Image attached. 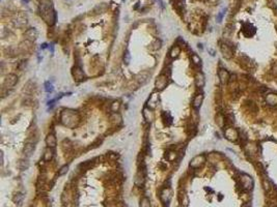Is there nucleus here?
<instances>
[{"mask_svg": "<svg viewBox=\"0 0 277 207\" xmlns=\"http://www.w3.org/2000/svg\"><path fill=\"white\" fill-rule=\"evenodd\" d=\"M191 60H192V62L195 65H199L200 62H201L199 56H198V55H196V54H192V56H191Z\"/></svg>", "mask_w": 277, "mask_h": 207, "instance_id": "nucleus-26", "label": "nucleus"}, {"mask_svg": "<svg viewBox=\"0 0 277 207\" xmlns=\"http://www.w3.org/2000/svg\"><path fill=\"white\" fill-rule=\"evenodd\" d=\"M224 135H225V138L227 139V140L231 141V142H235V141L238 140V138H239L238 131H237L236 128H233V127L226 128L225 132H224Z\"/></svg>", "mask_w": 277, "mask_h": 207, "instance_id": "nucleus-4", "label": "nucleus"}, {"mask_svg": "<svg viewBox=\"0 0 277 207\" xmlns=\"http://www.w3.org/2000/svg\"><path fill=\"white\" fill-rule=\"evenodd\" d=\"M41 16L48 25H53L56 22V12L50 2L41 5Z\"/></svg>", "mask_w": 277, "mask_h": 207, "instance_id": "nucleus-2", "label": "nucleus"}, {"mask_svg": "<svg viewBox=\"0 0 277 207\" xmlns=\"http://www.w3.org/2000/svg\"><path fill=\"white\" fill-rule=\"evenodd\" d=\"M169 54H170V57L171 58H177V57H178V55L181 54V48L178 47V45H175V47L171 48Z\"/></svg>", "mask_w": 277, "mask_h": 207, "instance_id": "nucleus-22", "label": "nucleus"}, {"mask_svg": "<svg viewBox=\"0 0 277 207\" xmlns=\"http://www.w3.org/2000/svg\"><path fill=\"white\" fill-rule=\"evenodd\" d=\"M46 46H47V45H46V44H44V45H43V47H42V48H43V49H45V48H46Z\"/></svg>", "mask_w": 277, "mask_h": 207, "instance_id": "nucleus-35", "label": "nucleus"}, {"mask_svg": "<svg viewBox=\"0 0 277 207\" xmlns=\"http://www.w3.org/2000/svg\"><path fill=\"white\" fill-rule=\"evenodd\" d=\"M53 85H52V83L50 82H46L45 83V90H46V92H52L53 91Z\"/></svg>", "mask_w": 277, "mask_h": 207, "instance_id": "nucleus-27", "label": "nucleus"}, {"mask_svg": "<svg viewBox=\"0 0 277 207\" xmlns=\"http://www.w3.org/2000/svg\"><path fill=\"white\" fill-rule=\"evenodd\" d=\"M266 102L270 106L277 105V94L276 93H268L266 95Z\"/></svg>", "mask_w": 277, "mask_h": 207, "instance_id": "nucleus-17", "label": "nucleus"}, {"mask_svg": "<svg viewBox=\"0 0 277 207\" xmlns=\"http://www.w3.org/2000/svg\"><path fill=\"white\" fill-rule=\"evenodd\" d=\"M17 83H18V77L14 74H9V75H7L5 77V79H4L3 88H5V89H11V88H12L17 84Z\"/></svg>", "mask_w": 277, "mask_h": 207, "instance_id": "nucleus-3", "label": "nucleus"}, {"mask_svg": "<svg viewBox=\"0 0 277 207\" xmlns=\"http://www.w3.org/2000/svg\"><path fill=\"white\" fill-rule=\"evenodd\" d=\"M20 168L22 169V170H26L27 168H28V166H29V163H28V161H24V160H21L20 161Z\"/></svg>", "mask_w": 277, "mask_h": 207, "instance_id": "nucleus-29", "label": "nucleus"}, {"mask_svg": "<svg viewBox=\"0 0 277 207\" xmlns=\"http://www.w3.org/2000/svg\"><path fill=\"white\" fill-rule=\"evenodd\" d=\"M241 182L245 190H251V188H252L253 181L250 176L246 175V174H243V175H242V178H241Z\"/></svg>", "mask_w": 277, "mask_h": 207, "instance_id": "nucleus-10", "label": "nucleus"}, {"mask_svg": "<svg viewBox=\"0 0 277 207\" xmlns=\"http://www.w3.org/2000/svg\"><path fill=\"white\" fill-rule=\"evenodd\" d=\"M24 200V195L22 193H16L12 197V201L16 205H21Z\"/></svg>", "mask_w": 277, "mask_h": 207, "instance_id": "nucleus-21", "label": "nucleus"}, {"mask_svg": "<svg viewBox=\"0 0 277 207\" xmlns=\"http://www.w3.org/2000/svg\"><path fill=\"white\" fill-rule=\"evenodd\" d=\"M119 108H120V103L118 102V100H114V102L111 104V106H110V110H111V112H113V113H117Z\"/></svg>", "mask_w": 277, "mask_h": 207, "instance_id": "nucleus-24", "label": "nucleus"}, {"mask_svg": "<svg viewBox=\"0 0 277 207\" xmlns=\"http://www.w3.org/2000/svg\"><path fill=\"white\" fill-rule=\"evenodd\" d=\"M73 77H74V79L78 81V82H80V81H82L84 79V73H83L81 67L75 66L74 69H73Z\"/></svg>", "mask_w": 277, "mask_h": 207, "instance_id": "nucleus-13", "label": "nucleus"}, {"mask_svg": "<svg viewBox=\"0 0 277 207\" xmlns=\"http://www.w3.org/2000/svg\"><path fill=\"white\" fill-rule=\"evenodd\" d=\"M160 198L163 203H169L171 200V190L169 188H164L160 193Z\"/></svg>", "mask_w": 277, "mask_h": 207, "instance_id": "nucleus-11", "label": "nucleus"}, {"mask_svg": "<svg viewBox=\"0 0 277 207\" xmlns=\"http://www.w3.org/2000/svg\"><path fill=\"white\" fill-rule=\"evenodd\" d=\"M134 182H135V185H137V186L143 185V183H144V174H143L141 170L138 171L137 174L135 175Z\"/></svg>", "mask_w": 277, "mask_h": 207, "instance_id": "nucleus-16", "label": "nucleus"}, {"mask_svg": "<svg viewBox=\"0 0 277 207\" xmlns=\"http://www.w3.org/2000/svg\"><path fill=\"white\" fill-rule=\"evenodd\" d=\"M60 120L62 124L68 127H75L79 123V116L73 110H64L60 115Z\"/></svg>", "mask_w": 277, "mask_h": 207, "instance_id": "nucleus-1", "label": "nucleus"}, {"mask_svg": "<svg viewBox=\"0 0 277 207\" xmlns=\"http://www.w3.org/2000/svg\"><path fill=\"white\" fill-rule=\"evenodd\" d=\"M218 78H219V80H220L221 84L225 85V84H227V83L230 82V73H228L226 70L220 69V70H218Z\"/></svg>", "mask_w": 277, "mask_h": 207, "instance_id": "nucleus-6", "label": "nucleus"}, {"mask_svg": "<svg viewBox=\"0 0 277 207\" xmlns=\"http://www.w3.org/2000/svg\"><path fill=\"white\" fill-rule=\"evenodd\" d=\"M45 142H46L48 147H50V148H55L57 145V140H56V137H55L54 134H48Z\"/></svg>", "mask_w": 277, "mask_h": 207, "instance_id": "nucleus-12", "label": "nucleus"}, {"mask_svg": "<svg viewBox=\"0 0 277 207\" xmlns=\"http://www.w3.org/2000/svg\"><path fill=\"white\" fill-rule=\"evenodd\" d=\"M68 171H69V166H68V165H64V167L60 168V170L58 171V175H59V176L64 175V174H67V173H68Z\"/></svg>", "mask_w": 277, "mask_h": 207, "instance_id": "nucleus-28", "label": "nucleus"}, {"mask_svg": "<svg viewBox=\"0 0 277 207\" xmlns=\"http://www.w3.org/2000/svg\"><path fill=\"white\" fill-rule=\"evenodd\" d=\"M90 165H92V163H90V161H84V163L80 164V166H79V167H80V168H82V169H87V168L89 167Z\"/></svg>", "mask_w": 277, "mask_h": 207, "instance_id": "nucleus-32", "label": "nucleus"}, {"mask_svg": "<svg viewBox=\"0 0 277 207\" xmlns=\"http://www.w3.org/2000/svg\"><path fill=\"white\" fill-rule=\"evenodd\" d=\"M33 151H34V145L32 143H26L23 147V154L26 156V158H30L32 154H33Z\"/></svg>", "mask_w": 277, "mask_h": 207, "instance_id": "nucleus-14", "label": "nucleus"}, {"mask_svg": "<svg viewBox=\"0 0 277 207\" xmlns=\"http://www.w3.org/2000/svg\"><path fill=\"white\" fill-rule=\"evenodd\" d=\"M206 161V158L203 155H196L195 158H193L192 160L190 161V167L193 168V169H196V168H199L201 165H203Z\"/></svg>", "mask_w": 277, "mask_h": 207, "instance_id": "nucleus-8", "label": "nucleus"}, {"mask_svg": "<svg viewBox=\"0 0 277 207\" xmlns=\"http://www.w3.org/2000/svg\"><path fill=\"white\" fill-rule=\"evenodd\" d=\"M217 123L219 124V127H222L224 125V117L221 114H219L217 116Z\"/></svg>", "mask_w": 277, "mask_h": 207, "instance_id": "nucleus-30", "label": "nucleus"}, {"mask_svg": "<svg viewBox=\"0 0 277 207\" xmlns=\"http://www.w3.org/2000/svg\"><path fill=\"white\" fill-rule=\"evenodd\" d=\"M220 51H221V53H222L223 57L226 58V59H230L234 55L233 49L230 48V46H228V45H226V44H221L220 45Z\"/></svg>", "mask_w": 277, "mask_h": 207, "instance_id": "nucleus-9", "label": "nucleus"}, {"mask_svg": "<svg viewBox=\"0 0 277 207\" xmlns=\"http://www.w3.org/2000/svg\"><path fill=\"white\" fill-rule=\"evenodd\" d=\"M203 94H197L194 97L193 102H192L193 108H194V109H196V110H198L201 107V104H203Z\"/></svg>", "mask_w": 277, "mask_h": 207, "instance_id": "nucleus-18", "label": "nucleus"}, {"mask_svg": "<svg viewBox=\"0 0 277 207\" xmlns=\"http://www.w3.org/2000/svg\"><path fill=\"white\" fill-rule=\"evenodd\" d=\"M224 14H225V9H223V11H221L220 12H219V15L217 16V21H218V22H221V21H222V18H223V16H224Z\"/></svg>", "mask_w": 277, "mask_h": 207, "instance_id": "nucleus-33", "label": "nucleus"}, {"mask_svg": "<svg viewBox=\"0 0 277 207\" xmlns=\"http://www.w3.org/2000/svg\"><path fill=\"white\" fill-rule=\"evenodd\" d=\"M143 117H144V119L147 120V122H151V121L154 120L155 115H154V113L152 112V111L145 108V109H143Z\"/></svg>", "mask_w": 277, "mask_h": 207, "instance_id": "nucleus-20", "label": "nucleus"}, {"mask_svg": "<svg viewBox=\"0 0 277 207\" xmlns=\"http://www.w3.org/2000/svg\"><path fill=\"white\" fill-rule=\"evenodd\" d=\"M167 85V77L165 75H160L159 77L156 79L155 82V87L158 90H163Z\"/></svg>", "mask_w": 277, "mask_h": 207, "instance_id": "nucleus-7", "label": "nucleus"}, {"mask_svg": "<svg viewBox=\"0 0 277 207\" xmlns=\"http://www.w3.org/2000/svg\"><path fill=\"white\" fill-rule=\"evenodd\" d=\"M130 58H131L130 53L127 50V51H126V53H125V55H124V61L126 62V64H129L130 63Z\"/></svg>", "mask_w": 277, "mask_h": 207, "instance_id": "nucleus-31", "label": "nucleus"}, {"mask_svg": "<svg viewBox=\"0 0 277 207\" xmlns=\"http://www.w3.org/2000/svg\"><path fill=\"white\" fill-rule=\"evenodd\" d=\"M206 84V79H205V76H203V73H197L195 76V85L197 87H203Z\"/></svg>", "mask_w": 277, "mask_h": 207, "instance_id": "nucleus-15", "label": "nucleus"}, {"mask_svg": "<svg viewBox=\"0 0 277 207\" xmlns=\"http://www.w3.org/2000/svg\"><path fill=\"white\" fill-rule=\"evenodd\" d=\"M160 48H161V42H160V40H156L155 45H154V47H153V49L154 50H158V49H160Z\"/></svg>", "mask_w": 277, "mask_h": 207, "instance_id": "nucleus-34", "label": "nucleus"}, {"mask_svg": "<svg viewBox=\"0 0 277 207\" xmlns=\"http://www.w3.org/2000/svg\"><path fill=\"white\" fill-rule=\"evenodd\" d=\"M53 156H54V150H53V148L48 147L47 149L45 150V153H44V161H52Z\"/></svg>", "mask_w": 277, "mask_h": 207, "instance_id": "nucleus-19", "label": "nucleus"}, {"mask_svg": "<svg viewBox=\"0 0 277 207\" xmlns=\"http://www.w3.org/2000/svg\"><path fill=\"white\" fill-rule=\"evenodd\" d=\"M140 207H152L151 206V201L147 197H143L140 201Z\"/></svg>", "mask_w": 277, "mask_h": 207, "instance_id": "nucleus-25", "label": "nucleus"}, {"mask_svg": "<svg viewBox=\"0 0 277 207\" xmlns=\"http://www.w3.org/2000/svg\"><path fill=\"white\" fill-rule=\"evenodd\" d=\"M110 120H111L112 123H114V124H120L122 123V116H120L118 113H113L111 118H110Z\"/></svg>", "mask_w": 277, "mask_h": 207, "instance_id": "nucleus-23", "label": "nucleus"}, {"mask_svg": "<svg viewBox=\"0 0 277 207\" xmlns=\"http://www.w3.org/2000/svg\"><path fill=\"white\" fill-rule=\"evenodd\" d=\"M24 36H25V39H26V40H29V42H36L37 39V37H39V32H37V30L36 28H29L25 31Z\"/></svg>", "mask_w": 277, "mask_h": 207, "instance_id": "nucleus-5", "label": "nucleus"}]
</instances>
